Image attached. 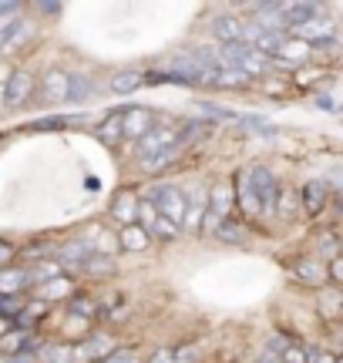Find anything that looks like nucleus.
I'll use <instances>...</instances> for the list:
<instances>
[{
    "instance_id": "a19ab883",
    "label": "nucleus",
    "mask_w": 343,
    "mask_h": 363,
    "mask_svg": "<svg viewBox=\"0 0 343 363\" xmlns=\"http://www.w3.org/2000/svg\"><path fill=\"white\" fill-rule=\"evenodd\" d=\"M313 104H317L320 111H327V115H337V111H340V104L333 101L330 94H317V98H313Z\"/></svg>"
},
{
    "instance_id": "bb28decb",
    "label": "nucleus",
    "mask_w": 343,
    "mask_h": 363,
    "mask_svg": "<svg viewBox=\"0 0 343 363\" xmlns=\"http://www.w3.org/2000/svg\"><path fill=\"white\" fill-rule=\"evenodd\" d=\"M84 121V115H51V118H38L34 125H30V131H61V128H71V125H81Z\"/></svg>"
},
{
    "instance_id": "72a5a7b5",
    "label": "nucleus",
    "mask_w": 343,
    "mask_h": 363,
    "mask_svg": "<svg viewBox=\"0 0 343 363\" xmlns=\"http://www.w3.org/2000/svg\"><path fill=\"white\" fill-rule=\"evenodd\" d=\"M198 360H202V347L198 343H185V347L172 350V363H198Z\"/></svg>"
},
{
    "instance_id": "6e6552de",
    "label": "nucleus",
    "mask_w": 343,
    "mask_h": 363,
    "mask_svg": "<svg viewBox=\"0 0 343 363\" xmlns=\"http://www.w3.org/2000/svg\"><path fill=\"white\" fill-rule=\"evenodd\" d=\"M78 293V286H74V279L67 276V272H61V276H54V279H47V283H40V286H34L27 296L30 299H40V303H57V299H71Z\"/></svg>"
},
{
    "instance_id": "2f4dec72",
    "label": "nucleus",
    "mask_w": 343,
    "mask_h": 363,
    "mask_svg": "<svg viewBox=\"0 0 343 363\" xmlns=\"http://www.w3.org/2000/svg\"><path fill=\"white\" fill-rule=\"evenodd\" d=\"M24 306H27V296H0V320L13 323Z\"/></svg>"
},
{
    "instance_id": "9d476101",
    "label": "nucleus",
    "mask_w": 343,
    "mask_h": 363,
    "mask_svg": "<svg viewBox=\"0 0 343 363\" xmlns=\"http://www.w3.org/2000/svg\"><path fill=\"white\" fill-rule=\"evenodd\" d=\"M108 216L118 222V225H135V219H138V195H135V189H118V192L111 195Z\"/></svg>"
},
{
    "instance_id": "c03bdc74",
    "label": "nucleus",
    "mask_w": 343,
    "mask_h": 363,
    "mask_svg": "<svg viewBox=\"0 0 343 363\" xmlns=\"http://www.w3.org/2000/svg\"><path fill=\"white\" fill-rule=\"evenodd\" d=\"M148 363H172V347H155V353L148 357Z\"/></svg>"
},
{
    "instance_id": "cd10ccee",
    "label": "nucleus",
    "mask_w": 343,
    "mask_h": 363,
    "mask_svg": "<svg viewBox=\"0 0 343 363\" xmlns=\"http://www.w3.org/2000/svg\"><path fill=\"white\" fill-rule=\"evenodd\" d=\"M337 256H340V235L333 233V229H327V233L320 235V242H317V259L330 262V259H337Z\"/></svg>"
},
{
    "instance_id": "37998d69",
    "label": "nucleus",
    "mask_w": 343,
    "mask_h": 363,
    "mask_svg": "<svg viewBox=\"0 0 343 363\" xmlns=\"http://www.w3.org/2000/svg\"><path fill=\"white\" fill-rule=\"evenodd\" d=\"M34 11H40L44 17H61L64 7H61V4H34Z\"/></svg>"
},
{
    "instance_id": "c85d7f7f",
    "label": "nucleus",
    "mask_w": 343,
    "mask_h": 363,
    "mask_svg": "<svg viewBox=\"0 0 343 363\" xmlns=\"http://www.w3.org/2000/svg\"><path fill=\"white\" fill-rule=\"evenodd\" d=\"M148 235H152V239H162V242H175V239L182 235V229H179V225H172L169 219L155 216V219H152V225H148Z\"/></svg>"
},
{
    "instance_id": "ea45409f",
    "label": "nucleus",
    "mask_w": 343,
    "mask_h": 363,
    "mask_svg": "<svg viewBox=\"0 0 343 363\" xmlns=\"http://www.w3.org/2000/svg\"><path fill=\"white\" fill-rule=\"evenodd\" d=\"M13 259H17V246H11L7 239H0V269H7Z\"/></svg>"
},
{
    "instance_id": "412c9836",
    "label": "nucleus",
    "mask_w": 343,
    "mask_h": 363,
    "mask_svg": "<svg viewBox=\"0 0 343 363\" xmlns=\"http://www.w3.org/2000/svg\"><path fill=\"white\" fill-rule=\"evenodd\" d=\"M67 306H71V316H78V320H84V323H91V320H98V316H105V310H101L88 293H81V289L67 299Z\"/></svg>"
},
{
    "instance_id": "6ab92c4d",
    "label": "nucleus",
    "mask_w": 343,
    "mask_h": 363,
    "mask_svg": "<svg viewBox=\"0 0 343 363\" xmlns=\"http://www.w3.org/2000/svg\"><path fill=\"white\" fill-rule=\"evenodd\" d=\"M152 246V235L135 222V225H121L118 233V249H125V252H145V249Z\"/></svg>"
},
{
    "instance_id": "4468645a",
    "label": "nucleus",
    "mask_w": 343,
    "mask_h": 363,
    "mask_svg": "<svg viewBox=\"0 0 343 363\" xmlns=\"http://www.w3.org/2000/svg\"><path fill=\"white\" fill-rule=\"evenodd\" d=\"M290 276L296 279V283H303V286H323L327 283V266L317 259V256H303V259H296L290 266Z\"/></svg>"
},
{
    "instance_id": "b1692460",
    "label": "nucleus",
    "mask_w": 343,
    "mask_h": 363,
    "mask_svg": "<svg viewBox=\"0 0 343 363\" xmlns=\"http://www.w3.org/2000/svg\"><path fill=\"white\" fill-rule=\"evenodd\" d=\"M61 262L57 259H38V262H30L27 266V279H30V289L40 283H47V279H54V276H61Z\"/></svg>"
},
{
    "instance_id": "5701e85b",
    "label": "nucleus",
    "mask_w": 343,
    "mask_h": 363,
    "mask_svg": "<svg viewBox=\"0 0 343 363\" xmlns=\"http://www.w3.org/2000/svg\"><path fill=\"white\" fill-rule=\"evenodd\" d=\"M81 272H84V276H94V279H108V276H115V272H118V266H115V259H111L108 252H94V256L84 259Z\"/></svg>"
},
{
    "instance_id": "e433bc0d",
    "label": "nucleus",
    "mask_w": 343,
    "mask_h": 363,
    "mask_svg": "<svg viewBox=\"0 0 343 363\" xmlns=\"http://www.w3.org/2000/svg\"><path fill=\"white\" fill-rule=\"evenodd\" d=\"M310 51H317V54H337V51H340V40H337V34H333V38H323V40H313V44H310Z\"/></svg>"
},
{
    "instance_id": "7c9ffc66",
    "label": "nucleus",
    "mask_w": 343,
    "mask_h": 363,
    "mask_svg": "<svg viewBox=\"0 0 343 363\" xmlns=\"http://www.w3.org/2000/svg\"><path fill=\"white\" fill-rule=\"evenodd\" d=\"M212 235H215V239H223V242H242V239H246V225H242V222L225 219Z\"/></svg>"
},
{
    "instance_id": "0eeeda50",
    "label": "nucleus",
    "mask_w": 343,
    "mask_h": 363,
    "mask_svg": "<svg viewBox=\"0 0 343 363\" xmlns=\"http://www.w3.org/2000/svg\"><path fill=\"white\" fill-rule=\"evenodd\" d=\"M111 350H115V337H108V333H88L81 343L71 347V357H74V363H101Z\"/></svg>"
},
{
    "instance_id": "f8f14e48",
    "label": "nucleus",
    "mask_w": 343,
    "mask_h": 363,
    "mask_svg": "<svg viewBox=\"0 0 343 363\" xmlns=\"http://www.w3.org/2000/svg\"><path fill=\"white\" fill-rule=\"evenodd\" d=\"M206 192H209V185H198L196 192H185L182 233H189V235H198V233H202V216H206Z\"/></svg>"
},
{
    "instance_id": "2eb2a0df",
    "label": "nucleus",
    "mask_w": 343,
    "mask_h": 363,
    "mask_svg": "<svg viewBox=\"0 0 343 363\" xmlns=\"http://www.w3.org/2000/svg\"><path fill=\"white\" fill-rule=\"evenodd\" d=\"M27 293H30L27 266H7V269H0V296H27Z\"/></svg>"
},
{
    "instance_id": "20e7f679",
    "label": "nucleus",
    "mask_w": 343,
    "mask_h": 363,
    "mask_svg": "<svg viewBox=\"0 0 343 363\" xmlns=\"http://www.w3.org/2000/svg\"><path fill=\"white\" fill-rule=\"evenodd\" d=\"M34 88H38V78L30 74V71H24V67H17V71H11V78L4 81V108L7 111H17V108H27V104L34 101Z\"/></svg>"
},
{
    "instance_id": "dca6fc26",
    "label": "nucleus",
    "mask_w": 343,
    "mask_h": 363,
    "mask_svg": "<svg viewBox=\"0 0 343 363\" xmlns=\"http://www.w3.org/2000/svg\"><path fill=\"white\" fill-rule=\"evenodd\" d=\"M27 38H30V21L17 17V21L0 34V57H11L13 51H21V48L27 44Z\"/></svg>"
},
{
    "instance_id": "f704fd0d",
    "label": "nucleus",
    "mask_w": 343,
    "mask_h": 363,
    "mask_svg": "<svg viewBox=\"0 0 343 363\" xmlns=\"http://www.w3.org/2000/svg\"><path fill=\"white\" fill-rule=\"evenodd\" d=\"M303 357H306V363H337L340 360L333 350H323V347H303Z\"/></svg>"
},
{
    "instance_id": "f03ea898",
    "label": "nucleus",
    "mask_w": 343,
    "mask_h": 363,
    "mask_svg": "<svg viewBox=\"0 0 343 363\" xmlns=\"http://www.w3.org/2000/svg\"><path fill=\"white\" fill-rule=\"evenodd\" d=\"M246 179H249V189L259 202V216H273V206H276V192H279V182L273 175L269 165H249L246 169Z\"/></svg>"
},
{
    "instance_id": "58836bf2",
    "label": "nucleus",
    "mask_w": 343,
    "mask_h": 363,
    "mask_svg": "<svg viewBox=\"0 0 343 363\" xmlns=\"http://www.w3.org/2000/svg\"><path fill=\"white\" fill-rule=\"evenodd\" d=\"M279 363H306V357H303V347H300V343H290L286 350L279 353Z\"/></svg>"
},
{
    "instance_id": "9b49d317",
    "label": "nucleus",
    "mask_w": 343,
    "mask_h": 363,
    "mask_svg": "<svg viewBox=\"0 0 343 363\" xmlns=\"http://www.w3.org/2000/svg\"><path fill=\"white\" fill-rule=\"evenodd\" d=\"M327 202H330V185L323 179H313L303 185V192H300V212H306V216H323V208H327Z\"/></svg>"
},
{
    "instance_id": "1a4fd4ad",
    "label": "nucleus",
    "mask_w": 343,
    "mask_h": 363,
    "mask_svg": "<svg viewBox=\"0 0 343 363\" xmlns=\"http://www.w3.org/2000/svg\"><path fill=\"white\" fill-rule=\"evenodd\" d=\"M320 13H327V4H317V0H293V4H283V21H286V30H296V27L317 21Z\"/></svg>"
},
{
    "instance_id": "de8ad7c7",
    "label": "nucleus",
    "mask_w": 343,
    "mask_h": 363,
    "mask_svg": "<svg viewBox=\"0 0 343 363\" xmlns=\"http://www.w3.org/2000/svg\"><path fill=\"white\" fill-rule=\"evenodd\" d=\"M7 330H11V323H7V320H0V337H4Z\"/></svg>"
},
{
    "instance_id": "f3484780",
    "label": "nucleus",
    "mask_w": 343,
    "mask_h": 363,
    "mask_svg": "<svg viewBox=\"0 0 343 363\" xmlns=\"http://www.w3.org/2000/svg\"><path fill=\"white\" fill-rule=\"evenodd\" d=\"M40 343L34 333H27V330H7L4 337H0V353L11 360V357H17V353H24V350H38Z\"/></svg>"
},
{
    "instance_id": "39448f33",
    "label": "nucleus",
    "mask_w": 343,
    "mask_h": 363,
    "mask_svg": "<svg viewBox=\"0 0 343 363\" xmlns=\"http://www.w3.org/2000/svg\"><path fill=\"white\" fill-rule=\"evenodd\" d=\"M34 98L40 101V108H57V104L67 101V74L64 71H44L38 78V88H34Z\"/></svg>"
},
{
    "instance_id": "c9c22d12",
    "label": "nucleus",
    "mask_w": 343,
    "mask_h": 363,
    "mask_svg": "<svg viewBox=\"0 0 343 363\" xmlns=\"http://www.w3.org/2000/svg\"><path fill=\"white\" fill-rule=\"evenodd\" d=\"M323 266H327V283H330L333 289H340V286H343V259L337 256V259L323 262Z\"/></svg>"
},
{
    "instance_id": "7ed1b4c3",
    "label": "nucleus",
    "mask_w": 343,
    "mask_h": 363,
    "mask_svg": "<svg viewBox=\"0 0 343 363\" xmlns=\"http://www.w3.org/2000/svg\"><path fill=\"white\" fill-rule=\"evenodd\" d=\"M148 202L155 206V212H159L162 219H169L172 225H179V229H182V219H185V189L169 185V182H165V185H155Z\"/></svg>"
},
{
    "instance_id": "a211bd4d",
    "label": "nucleus",
    "mask_w": 343,
    "mask_h": 363,
    "mask_svg": "<svg viewBox=\"0 0 343 363\" xmlns=\"http://www.w3.org/2000/svg\"><path fill=\"white\" fill-rule=\"evenodd\" d=\"M242 27H246V21H239L236 13H219L212 21V38L219 44H232V40H242Z\"/></svg>"
},
{
    "instance_id": "ddd939ff",
    "label": "nucleus",
    "mask_w": 343,
    "mask_h": 363,
    "mask_svg": "<svg viewBox=\"0 0 343 363\" xmlns=\"http://www.w3.org/2000/svg\"><path fill=\"white\" fill-rule=\"evenodd\" d=\"M54 256H57V262H61V266L81 272L84 259H88V256H94V249H91V242H88V235H78V239H67V242L57 249Z\"/></svg>"
},
{
    "instance_id": "4c0bfd02",
    "label": "nucleus",
    "mask_w": 343,
    "mask_h": 363,
    "mask_svg": "<svg viewBox=\"0 0 343 363\" xmlns=\"http://www.w3.org/2000/svg\"><path fill=\"white\" fill-rule=\"evenodd\" d=\"M101 363H138V357H135L132 350H125V347H115Z\"/></svg>"
},
{
    "instance_id": "49530a36",
    "label": "nucleus",
    "mask_w": 343,
    "mask_h": 363,
    "mask_svg": "<svg viewBox=\"0 0 343 363\" xmlns=\"http://www.w3.org/2000/svg\"><path fill=\"white\" fill-rule=\"evenodd\" d=\"M313 78L320 81V71H296V84H303V88L306 84H313Z\"/></svg>"
},
{
    "instance_id": "423d86ee",
    "label": "nucleus",
    "mask_w": 343,
    "mask_h": 363,
    "mask_svg": "<svg viewBox=\"0 0 343 363\" xmlns=\"http://www.w3.org/2000/svg\"><path fill=\"white\" fill-rule=\"evenodd\" d=\"M155 125V111L145 104H132V108H121V138L125 142H138L148 128Z\"/></svg>"
},
{
    "instance_id": "a18cd8bd",
    "label": "nucleus",
    "mask_w": 343,
    "mask_h": 363,
    "mask_svg": "<svg viewBox=\"0 0 343 363\" xmlns=\"http://www.w3.org/2000/svg\"><path fill=\"white\" fill-rule=\"evenodd\" d=\"M17 13H24V4H17V0L0 4V17H17Z\"/></svg>"
},
{
    "instance_id": "79ce46f5",
    "label": "nucleus",
    "mask_w": 343,
    "mask_h": 363,
    "mask_svg": "<svg viewBox=\"0 0 343 363\" xmlns=\"http://www.w3.org/2000/svg\"><path fill=\"white\" fill-rule=\"evenodd\" d=\"M51 252H54V246H51V242H34V246H30V249H24V252L17 249V256H51Z\"/></svg>"
},
{
    "instance_id": "aec40b11",
    "label": "nucleus",
    "mask_w": 343,
    "mask_h": 363,
    "mask_svg": "<svg viewBox=\"0 0 343 363\" xmlns=\"http://www.w3.org/2000/svg\"><path fill=\"white\" fill-rule=\"evenodd\" d=\"M94 91H98V84H94L91 74H67V101L64 104H84Z\"/></svg>"
},
{
    "instance_id": "393cba45",
    "label": "nucleus",
    "mask_w": 343,
    "mask_h": 363,
    "mask_svg": "<svg viewBox=\"0 0 343 363\" xmlns=\"http://www.w3.org/2000/svg\"><path fill=\"white\" fill-rule=\"evenodd\" d=\"M138 88H142V71H118L115 78L108 81V91H111V94H121V98H125V94H135Z\"/></svg>"
},
{
    "instance_id": "a878e982",
    "label": "nucleus",
    "mask_w": 343,
    "mask_h": 363,
    "mask_svg": "<svg viewBox=\"0 0 343 363\" xmlns=\"http://www.w3.org/2000/svg\"><path fill=\"white\" fill-rule=\"evenodd\" d=\"M296 212H300V195L293 192V189H286V185H279L276 206H273V216H279V219H293Z\"/></svg>"
},
{
    "instance_id": "4be33fe9",
    "label": "nucleus",
    "mask_w": 343,
    "mask_h": 363,
    "mask_svg": "<svg viewBox=\"0 0 343 363\" xmlns=\"http://www.w3.org/2000/svg\"><path fill=\"white\" fill-rule=\"evenodd\" d=\"M98 138H101L105 148H118V145L125 142V138H121V108L105 115V121L98 125Z\"/></svg>"
},
{
    "instance_id": "c756f323",
    "label": "nucleus",
    "mask_w": 343,
    "mask_h": 363,
    "mask_svg": "<svg viewBox=\"0 0 343 363\" xmlns=\"http://www.w3.org/2000/svg\"><path fill=\"white\" fill-rule=\"evenodd\" d=\"M249 81L242 78L239 71H232V67H219L215 71V78H212V88H225V91H236V88H246Z\"/></svg>"
},
{
    "instance_id": "473e14b6",
    "label": "nucleus",
    "mask_w": 343,
    "mask_h": 363,
    "mask_svg": "<svg viewBox=\"0 0 343 363\" xmlns=\"http://www.w3.org/2000/svg\"><path fill=\"white\" fill-rule=\"evenodd\" d=\"M198 111L206 118H212V121H236V111H229V108H223V104H215V101H202Z\"/></svg>"
},
{
    "instance_id": "f257e3e1",
    "label": "nucleus",
    "mask_w": 343,
    "mask_h": 363,
    "mask_svg": "<svg viewBox=\"0 0 343 363\" xmlns=\"http://www.w3.org/2000/svg\"><path fill=\"white\" fill-rule=\"evenodd\" d=\"M172 145H182L179 142V128L169 125V118H162V121L155 118V125L135 142V158H138V165H148L152 158H159Z\"/></svg>"
},
{
    "instance_id": "09e8293b",
    "label": "nucleus",
    "mask_w": 343,
    "mask_h": 363,
    "mask_svg": "<svg viewBox=\"0 0 343 363\" xmlns=\"http://www.w3.org/2000/svg\"><path fill=\"white\" fill-rule=\"evenodd\" d=\"M0 142H4V135H0Z\"/></svg>"
}]
</instances>
